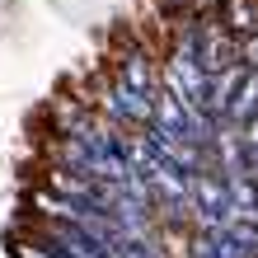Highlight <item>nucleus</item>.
<instances>
[{"mask_svg":"<svg viewBox=\"0 0 258 258\" xmlns=\"http://www.w3.org/2000/svg\"><path fill=\"white\" fill-rule=\"evenodd\" d=\"M117 85L136 89V94H155V71H150V61L141 52H127L122 56V75H117Z\"/></svg>","mask_w":258,"mask_h":258,"instance_id":"4","label":"nucleus"},{"mask_svg":"<svg viewBox=\"0 0 258 258\" xmlns=\"http://www.w3.org/2000/svg\"><path fill=\"white\" fill-rule=\"evenodd\" d=\"M108 113L127 117V122H150V94H136V89H127V85H113Z\"/></svg>","mask_w":258,"mask_h":258,"instance_id":"3","label":"nucleus"},{"mask_svg":"<svg viewBox=\"0 0 258 258\" xmlns=\"http://www.w3.org/2000/svg\"><path fill=\"white\" fill-rule=\"evenodd\" d=\"M52 235L61 239V249L71 253V258H113L108 253V244L89 230V225H75V221H56L52 225Z\"/></svg>","mask_w":258,"mask_h":258,"instance_id":"2","label":"nucleus"},{"mask_svg":"<svg viewBox=\"0 0 258 258\" xmlns=\"http://www.w3.org/2000/svg\"><path fill=\"white\" fill-rule=\"evenodd\" d=\"M108 253L113 258H164V249L155 244L150 235H117V239H108Z\"/></svg>","mask_w":258,"mask_h":258,"instance_id":"5","label":"nucleus"},{"mask_svg":"<svg viewBox=\"0 0 258 258\" xmlns=\"http://www.w3.org/2000/svg\"><path fill=\"white\" fill-rule=\"evenodd\" d=\"M164 85H169V89H174V94L188 103L192 113H211V75H207L202 66H197L183 47L174 52L169 71H164Z\"/></svg>","mask_w":258,"mask_h":258,"instance_id":"1","label":"nucleus"},{"mask_svg":"<svg viewBox=\"0 0 258 258\" xmlns=\"http://www.w3.org/2000/svg\"><path fill=\"white\" fill-rule=\"evenodd\" d=\"M24 258H71L61 244H47V249H24Z\"/></svg>","mask_w":258,"mask_h":258,"instance_id":"6","label":"nucleus"}]
</instances>
